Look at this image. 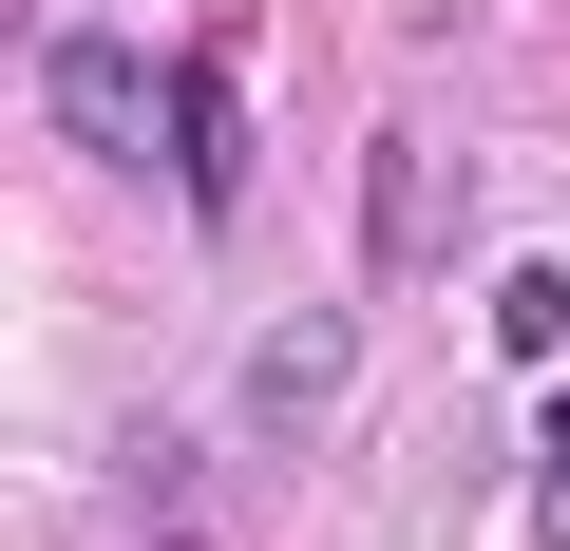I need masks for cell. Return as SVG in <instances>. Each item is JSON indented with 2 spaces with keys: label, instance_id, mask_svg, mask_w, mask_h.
Segmentation results:
<instances>
[{
  "label": "cell",
  "instance_id": "cell-1",
  "mask_svg": "<svg viewBox=\"0 0 570 551\" xmlns=\"http://www.w3.org/2000/svg\"><path fill=\"white\" fill-rule=\"evenodd\" d=\"M39 96H58V134H77L96 171H134V152L171 171V77H153L134 39H96V20H77V39H39Z\"/></svg>",
  "mask_w": 570,
  "mask_h": 551
},
{
  "label": "cell",
  "instance_id": "cell-2",
  "mask_svg": "<svg viewBox=\"0 0 570 551\" xmlns=\"http://www.w3.org/2000/svg\"><path fill=\"white\" fill-rule=\"evenodd\" d=\"M171 190H190V209L247 190V96H228V58H171Z\"/></svg>",
  "mask_w": 570,
  "mask_h": 551
},
{
  "label": "cell",
  "instance_id": "cell-3",
  "mask_svg": "<svg viewBox=\"0 0 570 551\" xmlns=\"http://www.w3.org/2000/svg\"><path fill=\"white\" fill-rule=\"evenodd\" d=\"M532 551H570V381L532 400Z\"/></svg>",
  "mask_w": 570,
  "mask_h": 551
},
{
  "label": "cell",
  "instance_id": "cell-4",
  "mask_svg": "<svg viewBox=\"0 0 570 551\" xmlns=\"http://www.w3.org/2000/svg\"><path fill=\"white\" fill-rule=\"evenodd\" d=\"M438 228H456V209H438V171H400V152H381V266H419Z\"/></svg>",
  "mask_w": 570,
  "mask_h": 551
}]
</instances>
